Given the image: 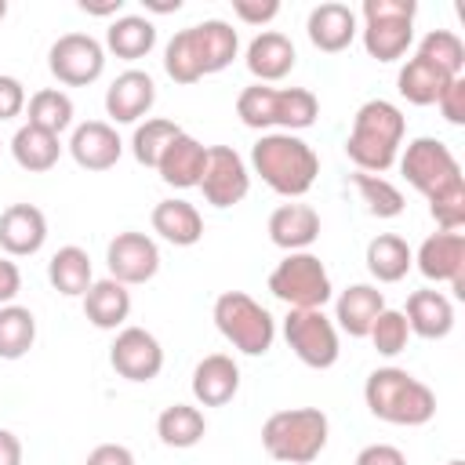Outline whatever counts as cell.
I'll list each match as a JSON object with an SVG mask.
<instances>
[{
	"label": "cell",
	"instance_id": "6da1fadb",
	"mask_svg": "<svg viewBox=\"0 0 465 465\" xmlns=\"http://www.w3.org/2000/svg\"><path fill=\"white\" fill-rule=\"evenodd\" d=\"M403 134H407V120H403L400 105L389 98H371L352 116V131L345 138V156L363 174H385L400 156Z\"/></svg>",
	"mask_w": 465,
	"mask_h": 465
},
{
	"label": "cell",
	"instance_id": "7a4b0ae2",
	"mask_svg": "<svg viewBox=\"0 0 465 465\" xmlns=\"http://www.w3.org/2000/svg\"><path fill=\"white\" fill-rule=\"evenodd\" d=\"M251 171L276 196L298 200L312 189L320 174V156L305 138L287 134V131H269L251 145Z\"/></svg>",
	"mask_w": 465,
	"mask_h": 465
},
{
	"label": "cell",
	"instance_id": "3957f363",
	"mask_svg": "<svg viewBox=\"0 0 465 465\" xmlns=\"http://www.w3.org/2000/svg\"><path fill=\"white\" fill-rule=\"evenodd\" d=\"M363 403L389 425L418 429L436 418V392L403 367H374L363 381Z\"/></svg>",
	"mask_w": 465,
	"mask_h": 465
},
{
	"label": "cell",
	"instance_id": "277c9868",
	"mask_svg": "<svg viewBox=\"0 0 465 465\" xmlns=\"http://www.w3.org/2000/svg\"><path fill=\"white\" fill-rule=\"evenodd\" d=\"M331 436V421L320 407H291L276 411L262 425V447L272 461L283 465H309L323 454Z\"/></svg>",
	"mask_w": 465,
	"mask_h": 465
},
{
	"label": "cell",
	"instance_id": "5b68a950",
	"mask_svg": "<svg viewBox=\"0 0 465 465\" xmlns=\"http://www.w3.org/2000/svg\"><path fill=\"white\" fill-rule=\"evenodd\" d=\"M214 327L218 334L243 356H265L276 341V320L272 312L254 302L247 291H222L214 298Z\"/></svg>",
	"mask_w": 465,
	"mask_h": 465
},
{
	"label": "cell",
	"instance_id": "8992f818",
	"mask_svg": "<svg viewBox=\"0 0 465 465\" xmlns=\"http://www.w3.org/2000/svg\"><path fill=\"white\" fill-rule=\"evenodd\" d=\"M363 51L374 62H400L414 44V0H363Z\"/></svg>",
	"mask_w": 465,
	"mask_h": 465
},
{
	"label": "cell",
	"instance_id": "52a82bcc",
	"mask_svg": "<svg viewBox=\"0 0 465 465\" xmlns=\"http://www.w3.org/2000/svg\"><path fill=\"white\" fill-rule=\"evenodd\" d=\"M269 291L287 309H323L334 298L327 265L312 251H294L269 272Z\"/></svg>",
	"mask_w": 465,
	"mask_h": 465
},
{
	"label": "cell",
	"instance_id": "ba28073f",
	"mask_svg": "<svg viewBox=\"0 0 465 465\" xmlns=\"http://www.w3.org/2000/svg\"><path fill=\"white\" fill-rule=\"evenodd\" d=\"M283 338L291 352L312 371H327L338 363V352H341L338 327L323 309H287Z\"/></svg>",
	"mask_w": 465,
	"mask_h": 465
},
{
	"label": "cell",
	"instance_id": "9c48e42d",
	"mask_svg": "<svg viewBox=\"0 0 465 465\" xmlns=\"http://www.w3.org/2000/svg\"><path fill=\"white\" fill-rule=\"evenodd\" d=\"M396 163H400V174H403L425 200L461 178V167H458L450 145L440 142V138H429V134L407 142L403 153L396 156Z\"/></svg>",
	"mask_w": 465,
	"mask_h": 465
},
{
	"label": "cell",
	"instance_id": "30bf717a",
	"mask_svg": "<svg viewBox=\"0 0 465 465\" xmlns=\"http://www.w3.org/2000/svg\"><path fill=\"white\" fill-rule=\"evenodd\" d=\"M47 69L65 87H87L105 73V44L91 33H62L47 51Z\"/></svg>",
	"mask_w": 465,
	"mask_h": 465
},
{
	"label": "cell",
	"instance_id": "8fae6325",
	"mask_svg": "<svg viewBox=\"0 0 465 465\" xmlns=\"http://www.w3.org/2000/svg\"><path fill=\"white\" fill-rule=\"evenodd\" d=\"M196 189L211 207H236L251 193V167L232 145H207V163Z\"/></svg>",
	"mask_w": 465,
	"mask_h": 465
},
{
	"label": "cell",
	"instance_id": "7c38bea8",
	"mask_svg": "<svg viewBox=\"0 0 465 465\" xmlns=\"http://www.w3.org/2000/svg\"><path fill=\"white\" fill-rule=\"evenodd\" d=\"M109 367L124 381H134V385L153 381L163 371V345L145 327H120L109 345Z\"/></svg>",
	"mask_w": 465,
	"mask_h": 465
},
{
	"label": "cell",
	"instance_id": "4fadbf2b",
	"mask_svg": "<svg viewBox=\"0 0 465 465\" xmlns=\"http://www.w3.org/2000/svg\"><path fill=\"white\" fill-rule=\"evenodd\" d=\"M105 265H109V276L116 283L138 287V283H149L160 272V247H156L153 236H145L138 229H124L109 240Z\"/></svg>",
	"mask_w": 465,
	"mask_h": 465
},
{
	"label": "cell",
	"instance_id": "5bb4252c",
	"mask_svg": "<svg viewBox=\"0 0 465 465\" xmlns=\"http://www.w3.org/2000/svg\"><path fill=\"white\" fill-rule=\"evenodd\" d=\"M414 265L432 283H450L454 298H465V232H432L421 240Z\"/></svg>",
	"mask_w": 465,
	"mask_h": 465
},
{
	"label": "cell",
	"instance_id": "9a60e30c",
	"mask_svg": "<svg viewBox=\"0 0 465 465\" xmlns=\"http://www.w3.org/2000/svg\"><path fill=\"white\" fill-rule=\"evenodd\" d=\"M156 105V84L145 69H124L105 87V116L113 124H138Z\"/></svg>",
	"mask_w": 465,
	"mask_h": 465
},
{
	"label": "cell",
	"instance_id": "2e32d148",
	"mask_svg": "<svg viewBox=\"0 0 465 465\" xmlns=\"http://www.w3.org/2000/svg\"><path fill=\"white\" fill-rule=\"evenodd\" d=\"M305 33H309V44L323 54H338L345 51L356 33H360V18L349 4H338V0H327V4H316L305 18Z\"/></svg>",
	"mask_w": 465,
	"mask_h": 465
},
{
	"label": "cell",
	"instance_id": "e0dca14e",
	"mask_svg": "<svg viewBox=\"0 0 465 465\" xmlns=\"http://www.w3.org/2000/svg\"><path fill=\"white\" fill-rule=\"evenodd\" d=\"M120 153H124V142H120L116 127L105 120H84L69 134V156L84 171H109V167H116Z\"/></svg>",
	"mask_w": 465,
	"mask_h": 465
},
{
	"label": "cell",
	"instance_id": "ac0fdd59",
	"mask_svg": "<svg viewBox=\"0 0 465 465\" xmlns=\"http://www.w3.org/2000/svg\"><path fill=\"white\" fill-rule=\"evenodd\" d=\"M47 240V218L33 203H11L0 211V251L7 258H29Z\"/></svg>",
	"mask_w": 465,
	"mask_h": 465
},
{
	"label": "cell",
	"instance_id": "d6986e66",
	"mask_svg": "<svg viewBox=\"0 0 465 465\" xmlns=\"http://www.w3.org/2000/svg\"><path fill=\"white\" fill-rule=\"evenodd\" d=\"M243 62H247V73L254 76V84H276L294 69L298 51H294L291 36H283L280 29H262L247 44Z\"/></svg>",
	"mask_w": 465,
	"mask_h": 465
},
{
	"label": "cell",
	"instance_id": "ffe728a7",
	"mask_svg": "<svg viewBox=\"0 0 465 465\" xmlns=\"http://www.w3.org/2000/svg\"><path fill=\"white\" fill-rule=\"evenodd\" d=\"M193 400L200 407H225L240 392V367L229 352H211L193 367Z\"/></svg>",
	"mask_w": 465,
	"mask_h": 465
},
{
	"label": "cell",
	"instance_id": "44dd1931",
	"mask_svg": "<svg viewBox=\"0 0 465 465\" xmlns=\"http://www.w3.org/2000/svg\"><path fill=\"white\" fill-rule=\"evenodd\" d=\"M269 240L294 254V251H309L316 240H320V214L316 207L309 203H280L272 214H269Z\"/></svg>",
	"mask_w": 465,
	"mask_h": 465
},
{
	"label": "cell",
	"instance_id": "7402d4cb",
	"mask_svg": "<svg viewBox=\"0 0 465 465\" xmlns=\"http://www.w3.org/2000/svg\"><path fill=\"white\" fill-rule=\"evenodd\" d=\"M385 309V294L374 283H349L334 298V327L349 338H367L378 312Z\"/></svg>",
	"mask_w": 465,
	"mask_h": 465
},
{
	"label": "cell",
	"instance_id": "603a6c76",
	"mask_svg": "<svg viewBox=\"0 0 465 465\" xmlns=\"http://www.w3.org/2000/svg\"><path fill=\"white\" fill-rule=\"evenodd\" d=\"M407 327L411 334L425 338V341H440L454 331V302L443 294V291H432V287H421L407 298Z\"/></svg>",
	"mask_w": 465,
	"mask_h": 465
},
{
	"label": "cell",
	"instance_id": "cb8c5ba5",
	"mask_svg": "<svg viewBox=\"0 0 465 465\" xmlns=\"http://www.w3.org/2000/svg\"><path fill=\"white\" fill-rule=\"evenodd\" d=\"M203 163H207V145L182 131L163 149V156L156 163V174L171 189H196L200 185V174H203Z\"/></svg>",
	"mask_w": 465,
	"mask_h": 465
},
{
	"label": "cell",
	"instance_id": "d4e9b609",
	"mask_svg": "<svg viewBox=\"0 0 465 465\" xmlns=\"http://www.w3.org/2000/svg\"><path fill=\"white\" fill-rule=\"evenodd\" d=\"M80 302H84L87 323H94L98 331H120L131 316V291L124 283H116L113 276L94 280Z\"/></svg>",
	"mask_w": 465,
	"mask_h": 465
},
{
	"label": "cell",
	"instance_id": "484cf974",
	"mask_svg": "<svg viewBox=\"0 0 465 465\" xmlns=\"http://www.w3.org/2000/svg\"><path fill=\"white\" fill-rule=\"evenodd\" d=\"M149 222H153V232L160 240L174 243V247H193V243L203 240V218H200V211L189 200H178V196L160 200L153 207Z\"/></svg>",
	"mask_w": 465,
	"mask_h": 465
},
{
	"label": "cell",
	"instance_id": "4316f807",
	"mask_svg": "<svg viewBox=\"0 0 465 465\" xmlns=\"http://www.w3.org/2000/svg\"><path fill=\"white\" fill-rule=\"evenodd\" d=\"M363 262H367V272H371L378 283H400V280L411 272V265H414V251H411V243H407L403 236H396V232H378V236L367 243Z\"/></svg>",
	"mask_w": 465,
	"mask_h": 465
},
{
	"label": "cell",
	"instance_id": "83f0119b",
	"mask_svg": "<svg viewBox=\"0 0 465 465\" xmlns=\"http://www.w3.org/2000/svg\"><path fill=\"white\" fill-rule=\"evenodd\" d=\"M156 47V25L145 15H120L105 29V51L124 62H138Z\"/></svg>",
	"mask_w": 465,
	"mask_h": 465
},
{
	"label": "cell",
	"instance_id": "f1b7e54d",
	"mask_svg": "<svg viewBox=\"0 0 465 465\" xmlns=\"http://www.w3.org/2000/svg\"><path fill=\"white\" fill-rule=\"evenodd\" d=\"M47 280H51V287H54L58 294H65V298H84L87 287L94 283L87 251L76 247V243L58 247V251L51 254V262H47Z\"/></svg>",
	"mask_w": 465,
	"mask_h": 465
},
{
	"label": "cell",
	"instance_id": "f546056e",
	"mask_svg": "<svg viewBox=\"0 0 465 465\" xmlns=\"http://www.w3.org/2000/svg\"><path fill=\"white\" fill-rule=\"evenodd\" d=\"M11 156H15V163H18L22 171L44 174V171H51V167L58 163L62 142H58V134H51V131H40V127H33V124H22V127L15 131V138H11Z\"/></svg>",
	"mask_w": 465,
	"mask_h": 465
},
{
	"label": "cell",
	"instance_id": "4dcf8cb0",
	"mask_svg": "<svg viewBox=\"0 0 465 465\" xmlns=\"http://www.w3.org/2000/svg\"><path fill=\"white\" fill-rule=\"evenodd\" d=\"M454 76H447L443 69H436L432 62L425 58H407L403 69L396 73V91L400 98H407L411 105H436V98L443 94V87L450 84Z\"/></svg>",
	"mask_w": 465,
	"mask_h": 465
},
{
	"label": "cell",
	"instance_id": "1f68e13d",
	"mask_svg": "<svg viewBox=\"0 0 465 465\" xmlns=\"http://www.w3.org/2000/svg\"><path fill=\"white\" fill-rule=\"evenodd\" d=\"M203 432H207V418H203V411L193 407V403H171V407H163L160 418H156V436H160V443H163V447H174V450L196 447V443L203 440Z\"/></svg>",
	"mask_w": 465,
	"mask_h": 465
},
{
	"label": "cell",
	"instance_id": "d6a6232c",
	"mask_svg": "<svg viewBox=\"0 0 465 465\" xmlns=\"http://www.w3.org/2000/svg\"><path fill=\"white\" fill-rule=\"evenodd\" d=\"M196 29V40H200V54H203V73H222L232 65L236 51H240V33L225 22V18H207Z\"/></svg>",
	"mask_w": 465,
	"mask_h": 465
},
{
	"label": "cell",
	"instance_id": "836d02e7",
	"mask_svg": "<svg viewBox=\"0 0 465 465\" xmlns=\"http://www.w3.org/2000/svg\"><path fill=\"white\" fill-rule=\"evenodd\" d=\"M163 73L174 80V84H196L203 80V54H200V40H196V29H178L167 47H163Z\"/></svg>",
	"mask_w": 465,
	"mask_h": 465
},
{
	"label": "cell",
	"instance_id": "e575fe53",
	"mask_svg": "<svg viewBox=\"0 0 465 465\" xmlns=\"http://www.w3.org/2000/svg\"><path fill=\"white\" fill-rule=\"evenodd\" d=\"M36 341V316L25 305H0V360H22Z\"/></svg>",
	"mask_w": 465,
	"mask_h": 465
},
{
	"label": "cell",
	"instance_id": "d590c367",
	"mask_svg": "<svg viewBox=\"0 0 465 465\" xmlns=\"http://www.w3.org/2000/svg\"><path fill=\"white\" fill-rule=\"evenodd\" d=\"M320 116V102L305 87H276V131L298 134L312 127Z\"/></svg>",
	"mask_w": 465,
	"mask_h": 465
},
{
	"label": "cell",
	"instance_id": "8d00e7d4",
	"mask_svg": "<svg viewBox=\"0 0 465 465\" xmlns=\"http://www.w3.org/2000/svg\"><path fill=\"white\" fill-rule=\"evenodd\" d=\"M25 124H33L40 131H51V134L69 131L73 127V98L62 87H40L29 98V120Z\"/></svg>",
	"mask_w": 465,
	"mask_h": 465
},
{
	"label": "cell",
	"instance_id": "74e56055",
	"mask_svg": "<svg viewBox=\"0 0 465 465\" xmlns=\"http://www.w3.org/2000/svg\"><path fill=\"white\" fill-rule=\"evenodd\" d=\"M178 134H182V127H178L174 120H167V116H149L145 124L134 127V134H131V153H134V160H138L142 167H153V171H156L163 149H167Z\"/></svg>",
	"mask_w": 465,
	"mask_h": 465
},
{
	"label": "cell",
	"instance_id": "f35d334b",
	"mask_svg": "<svg viewBox=\"0 0 465 465\" xmlns=\"http://www.w3.org/2000/svg\"><path fill=\"white\" fill-rule=\"evenodd\" d=\"M352 185H356L360 200L367 203V211L374 218H400L403 207H407L400 185H392L385 174H363V171H356L352 174Z\"/></svg>",
	"mask_w": 465,
	"mask_h": 465
},
{
	"label": "cell",
	"instance_id": "ab89813d",
	"mask_svg": "<svg viewBox=\"0 0 465 465\" xmlns=\"http://www.w3.org/2000/svg\"><path fill=\"white\" fill-rule=\"evenodd\" d=\"M418 58L432 62L447 76H461V69H465V44L450 29H429L421 36V44H418Z\"/></svg>",
	"mask_w": 465,
	"mask_h": 465
},
{
	"label": "cell",
	"instance_id": "60d3db41",
	"mask_svg": "<svg viewBox=\"0 0 465 465\" xmlns=\"http://www.w3.org/2000/svg\"><path fill=\"white\" fill-rule=\"evenodd\" d=\"M236 116L243 127H254V131H272L276 127V87L269 84H251L236 94Z\"/></svg>",
	"mask_w": 465,
	"mask_h": 465
},
{
	"label": "cell",
	"instance_id": "b9f144b4",
	"mask_svg": "<svg viewBox=\"0 0 465 465\" xmlns=\"http://www.w3.org/2000/svg\"><path fill=\"white\" fill-rule=\"evenodd\" d=\"M429 214L440 225V232H461L465 229V178L432 193L429 196Z\"/></svg>",
	"mask_w": 465,
	"mask_h": 465
},
{
	"label": "cell",
	"instance_id": "7bdbcfd3",
	"mask_svg": "<svg viewBox=\"0 0 465 465\" xmlns=\"http://www.w3.org/2000/svg\"><path fill=\"white\" fill-rule=\"evenodd\" d=\"M371 345L381 352V356H400L403 349H407V341H411V327H407V316H403V309H381L378 312V320H374V327H371Z\"/></svg>",
	"mask_w": 465,
	"mask_h": 465
},
{
	"label": "cell",
	"instance_id": "ee69618b",
	"mask_svg": "<svg viewBox=\"0 0 465 465\" xmlns=\"http://www.w3.org/2000/svg\"><path fill=\"white\" fill-rule=\"evenodd\" d=\"M436 105H440V116H443L447 124L461 127V124H465V76H454V80L443 87V94L436 98Z\"/></svg>",
	"mask_w": 465,
	"mask_h": 465
},
{
	"label": "cell",
	"instance_id": "f6af8a7d",
	"mask_svg": "<svg viewBox=\"0 0 465 465\" xmlns=\"http://www.w3.org/2000/svg\"><path fill=\"white\" fill-rule=\"evenodd\" d=\"M232 15L247 25H269L276 15H280V4L276 0H232Z\"/></svg>",
	"mask_w": 465,
	"mask_h": 465
},
{
	"label": "cell",
	"instance_id": "bcb514c9",
	"mask_svg": "<svg viewBox=\"0 0 465 465\" xmlns=\"http://www.w3.org/2000/svg\"><path fill=\"white\" fill-rule=\"evenodd\" d=\"M22 109H25V87H22V80L0 73V124L22 116Z\"/></svg>",
	"mask_w": 465,
	"mask_h": 465
},
{
	"label": "cell",
	"instance_id": "7dc6e473",
	"mask_svg": "<svg viewBox=\"0 0 465 465\" xmlns=\"http://www.w3.org/2000/svg\"><path fill=\"white\" fill-rule=\"evenodd\" d=\"M352 465H407V454L400 447H392V443H371V447H363L356 454Z\"/></svg>",
	"mask_w": 465,
	"mask_h": 465
},
{
	"label": "cell",
	"instance_id": "c3c4849f",
	"mask_svg": "<svg viewBox=\"0 0 465 465\" xmlns=\"http://www.w3.org/2000/svg\"><path fill=\"white\" fill-rule=\"evenodd\" d=\"M18 291H22V269L4 254L0 258V305H15Z\"/></svg>",
	"mask_w": 465,
	"mask_h": 465
},
{
	"label": "cell",
	"instance_id": "681fc988",
	"mask_svg": "<svg viewBox=\"0 0 465 465\" xmlns=\"http://www.w3.org/2000/svg\"><path fill=\"white\" fill-rule=\"evenodd\" d=\"M84 465H134V454L124 443H98Z\"/></svg>",
	"mask_w": 465,
	"mask_h": 465
},
{
	"label": "cell",
	"instance_id": "f907efd6",
	"mask_svg": "<svg viewBox=\"0 0 465 465\" xmlns=\"http://www.w3.org/2000/svg\"><path fill=\"white\" fill-rule=\"evenodd\" d=\"M0 465H22V440L11 429H0Z\"/></svg>",
	"mask_w": 465,
	"mask_h": 465
},
{
	"label": "cell",
	"instance_id": "816d5d0a",
	"mask_svg": "<svg viewBox=\"0 0 465 465\" xmlns=\"http://www.w3.org/2000/svg\"><path fill=\"white\" fill-rule=\"evenodd\" d=\"M80 11H84V15H98V18H105V15L120 18V11H124V0H105V4H91V0H80Z\"/></svg>",
	"mask_w": 465,
	"mask_h": 465
},
{
	"label": "cell",
	"instance_id": "f5cc1de1",
	"mask_svg": "<svg viewBox=\"0 0 465 465\" xmlns=\"http://www.w3.org/2000/svg\"><path fill=\"white\" fill-rule=\"evenodd\" d=\"M145 7H149V11H160V15H167V11H178V7H182V0H174V4H153V0H145Z\"/></svg>",
	"mask_w": 465,
	"mask_h": 465
},
{
	"label": "cell",
	"instance_id": "db71d44e",
	"mask_svg": "<svg viewBox=\"0 0 465 465\" xmlns=\"http://www.w3.org/2000/svg\"><path fill=\"white\" fill-rule=\"evenodd\" d=\"M4 15H7V0H0V22H4Z\"/></svg>",
	"mask_w": 465,
	"mask_h": 465
},
{
	"label": "cell",
	"instance_id": "11a10c76",
	"mask_svg": "<svg viewBox=\"0 0 465 465\" xmlns=\"http://www.w3.org/2000/svg\"><path fill=\"white\" fill-rule=\"evenodd\" d=\"M447 465H465V461H461V458H450V461H447Z\"/></svg>",
	"mask_w": 465,
	"mask_h": 465
}]
</instances>
